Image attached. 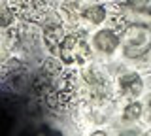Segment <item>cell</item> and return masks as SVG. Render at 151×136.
<instances>
[{"label":"cell","mask_w":151,"mask_h":136,"mask_svg":"<svg viewBox=\"0 0 151 136\" xmlns=\"http://www.w3.org/2000/svg\"><path fill=\"white\" fill-rule=\"evenodd\" d=\"M149 29L144 27H125L121 30L123 36V51L129 59H140L151 49V36Z\"/></svg>","instance_id":"cell-2"},{"label":"cell","mask_w":151,"mask_h":136,"mask_svg":"<svg viewBox=\"0 0 151 136\" xmlns=\"http://www.w3.org/2000/svg\"><path fill=\"white\" fill-rule=\"evenodd\" d=\"M15 13H13L12 8H2V15H0V25L4 27V29H8L9 25H12L13 21H15Z\"/></svg>","instance_id":"cell-13"},{"label":"cell","mask_w":151,"mask_h":136,"mask_svg":"<svg viewBox=\"0 0 151 136\" xmlns=\"http://www.w3.org/2000/svg\"><path fill=\"white\" fill-rule=\"evenodd\" d=\"M64 38H66V34H64V29H63L60 23H47L44 27V44L51 53L57 55V57H59V53H60Z\"/></svg>","instance_id":"cell-5"},{"label":"cell","mask_w":151,"mask_h":136,"mask_svg":"<svg viewBox=\"0 0 151 136\" xmlns=\"http://www.w3.org/2000/svg\"><path fill=\"white\" fill-rule=\"evenodd\" d=\"M74 83H76V76L72 72L60 74V79L55 83V91H57V98H59V106L60 108L66 106L74 98V93H76Z\"/></svg>","instance_id":"cell-7"},{"label":"cell","mask_w":151,"mask_h":136,"mask_svg":"<svg viewBox=\"0 0 151 136\" xmlns=\"http://www.w3.org/2000/svg\"><path fill=\"white\" fill-rule=\"evenodd\" d=\"M121 30L125 27L151 29V0H127L119 6Z\"/></svg>","instance_id":"cell-1"},{"label":"cell","mask_w":151,"mask_h":136,"mask_svg":"<svg viewBox=\"0 0 151 136\" xmlns=\"http://www.w3.org/2000/svg\"><path fill=\"white\" fill-rule=\"evenodd\" d=\"M49 0H9V8L19 19L27 23H40L47 13Z\"/></svg>","instance_id":"cell-4"},{"label":"cell","mask_w":151,"mask_h":136,"mask_svg":"<svg viewBox=\"0 0 151 136\" xmlns=\"http://www.w3.org/2000/svg\"><path fill=\"white\" fill-rule=\"evenodd\" d=\"M106 15H108L106 8L100 6V4L87 6V8H85V12H83V17H85L89 23H93V25H100V23L106 19Z\"/></svg>","instance_id":"cell-9"},{"label":"cell","mask_w":151,"mask_h":136,"mask_svg":"<svg viewBox=\"0 0 151 136\" xmlns=\"http://www.w3.org/2000/svg\"><path fill=\"white\" fill-rule=\"evenodd\" d=\"M142 115V104L140 102H129L123 110V119L125 121H136Z\"/></svg>","instance_id":"cell-10"},{"label":"cell","mask_w":151,"mask_h":136,"mask_svg":"<svg viewBox=\"0 0 151 136\" xmlns=\"http://www.w3.org/2000/svg\"><path fill=\"white\" fill-rule=\"evenodd\" d=\"M85 79L89 81V85H93V89H98V87H102L104 85V79L102 76L96 72V70H85Z\"/></svg>","instance_id":"cell-12"},{"label":"cell","mask_w":151,"mask_h":136,"mask_svg":"<svg viewBox=\"0 0 151 136\" xmlns=\"http://www.w3.org/2000/svg\"><path fill=\"white\" fill-rule=\"evenodd\" d=\"M147 108H149V115H151V96H149V102H147Z\"/></svg>","instance_id":"cell-14"},{"label":"cell","mask_w":151,"mask_h":136,"mask_svg":"<svg viewBox=\"0 0 151 136\" xmlns=\"http://www.w3.org/2000/svg\"><path fill=\"white\" fill-rule=\"evenodd\" d=\"M59 57L64 64H83L91 57V49L83 34H66Z\"/></svg>","instance_id":"cell-3"},{"label":"cell","mask_w":151,"mask_h":136,"mask_svg":"<svg viewBox=\"0 0 151 136\" xmlns=\"http://www.w3.org/2000/svg\"><path fill=\"white\" fill-rule=\"evenodd\" d=\"M119 89L123 95H129V96H138L142 91H144V81H142L140 74L136 72H129V74H123L119 78Z\"/></svg>","instance_id":"cell-8"},{"label":"cell","mask_w":151,"mask_h":136,"mask_svg":"<svg viewBox=\"0 0 151 136\" xmlns=\"http://www.w3.org/2000/svg\"><path fill=\"white\" fill-rule=\"evenodd\" d=\"M42 70H44L45 76H60V74H63L60 63L57 59H45L44 64H42Z\"/></svg>","instance_id":"cell-11"},{"label":"cell","mask_w":151,"mask_h":136,"mask_svg":"<svg viewBox=\"0 0 151 136\" xmlns=\"http://www.w3.org/2000/svg\"><path fill=\"white\" fill-rule=\"evenodd\" d=\"M93 42H94V47H96L98 51L110 55V53H113V51L119 47L121 38H119V34H117L113 29H104V30H98L96 34H94Z\"/></svg>","instance_id":"cell-6"}]
</instances>
